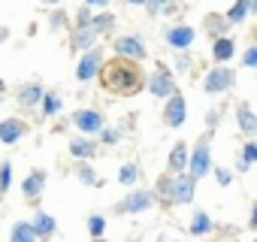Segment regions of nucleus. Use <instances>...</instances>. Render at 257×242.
I'll return each mask as SVG.
<instances>
[{"instance_id":"obj_1","label":"nucleus","mask_w":257,"mask_h":242,"mask_svg":"<svg viewBox=\"0 0 257 242\" xmlns=\"http://www.w3.org/2000/svg\"><path fill=\"white\" fill-rule=\"evenodd\" d=\"M97 85L103 94H109L112 100H127V97H137L140 91L149 88V73L143 70L140 61H131V58H121V55H112L100 76H97Z\"/></svg>"},{"instance_id":"obj_2","label":"nucleus","mask_w":257,"mask_h":242,"mask_svg":"<svg viewBox=\"0 0 257 242\" xmlns=\"http://www.w3.org/2000/svg\"><path fill=\"white\" fill-rule=\"evenodd\" d=\"M212 134L215 131H206L197 143H194V149H191V164H188V173L200 182V179H206L212 170H215V164H212Z\"/></svg>"},{"instance_id":"obj_3","label":"nucleus","mask_w":257,"mask_h":242,"mask_svg":"<svg viewBox=\"0 0 257 242\" xmlns=\"http://www.w3.org/2000/svg\"><path fill=\"white\" fill-rule=\"evenodd\" d=\"M155 100H170L176 91H179V85H176V73L164 64V61H158L155 64V70L149 73V88H146Z\"/></svg>"},{"instance_id":"obj_4","label":"nucleus","mask_w":257,"mask_h":242,"mask_svg":"<svg viewBox=\"0 0 257 242\" xmlns=\"http://www.w3.org/2000/svg\"><path fill=\"white\" fill-rule=\"evenodd\" d=\"M236 85V73H233V67L230 64H215L212 70H206V76H203V94H209V97H218V94H224V91H230Z\"/></svg>"},{"instance_id":"obj_5","label":"nucleus","mask_w":257,"mask_h":242,"mask_svg":"<svg viewBox=\"0 0 257 242\" xmlns=\"http://www.w3.org/2000/svg\"><path fill=\"white\" fill-rule=\"evenodd\" d=\"M158 203L155 191H146V188H131V194H124L115 206V215H140V212H149L152 206Z\"/></svg>"},{"instance_id":"obj_6","label":"nucleus","mask_w":257,"mask_h":242,"mask_svg":"<svg viewBox=\"0 0 257 242\" xmlns=\"http://www.w3.org/2000/svg\"><path fill=\"white\" fill-rule=\"evenodd\" d=\"M70 125L85 137H100V131L106 128V115L97 106H85V109H76L70 115Z\"/></svg>"},{"instance_id":"obj_7","label":"nucleus","mask_w":257,"mask_h":242,"mask_svg":"<svg viewBox=\"0 0 257 242\" xmlns=\"http://www.w3.org/2000/svg\"><path fill=\"white\" fill-rule=\"evenodd\" d=\"M103 64H106L103 49H100V46L88 49L85 55H79V64H76V79H79V82H91V79H97V76H100V70H103Z\"/></svg>"},{"instance_id":"obj_8","label":"nucleus","mask_w":257,"mask_h":242,"mask_svg":"<svg viewBox=\"0 0 257 242\" xmlns=\"http://www.w3.org/2000/svg\"><path fill=\"white\" fill-rule=\"evenodd\" d=\"M112 52H115V55H121V58L140 61V64L149 58V49H146L143 37H137V34H121V37H115V43H112Z\"/></svg>"},{"instance_id":"obj_9","label":"nucleus","mask_w":257,"mask_h":242,"mask_svg":"<svg viewBox=\"0 0 257 242\" xmlns=\"http://www.w3.org/2000/svg\"><path fill=\"white\" fill-rule=\"evenodd\" d=\"M164 125L170 128V131H179V128H185V121H188V100L182 97V91H176L170 100H164Z\"/></svg>"},{"instance_id":"obj_10","label":"nucleus","mask_w":257,"mask_h":242,"mask_svg":"<svg viewBox=\"0 0 257 242\" xmlns=\"http://www.w3.org/2000/svg\"><path fill=\"white\" fill-rule=\"evenodd\" d=\"M194 40H197V31L191 25H170L164 31V43L170 49H176V52H188L194 46Z\"/></svg>"},{"instance_id":"obj_11","label":"nucleus","mask_w":257,"mask_h":242,"mask_svg":"<svg viewBox=\"0 0 257 242\" xmlns=\"http://www.w3.org/2000/svg\"><path fill=\"white\" fill-rule=\"evenodd\" d=\"M28 121L22 118V115H10V118H4L0 121V143L4 146H16V143H22L25 137H28Z\"/></svg>"},{"instance_id":"obj_12","label":"nucleus","mask_w":257,"mask_h":242,"mask_svg":"<svg viewBox=\"0 0 257 242\" xmlns=\"http://www.w3.org/2000/svg\"><path fill=\"white\" fill-rule=\"evenodd\" d=\"M46 182H49V173H46V170H31V173L25 176L22 194H25V200H28L31 206L40 203V197H43V191H46Z\"/></svg>"},{"instance_id":"obj_13","label":"nucleus","mask_w":257,"mask_h":242,"mask_svg":"<svg viewBox=\"0 0 257 242\" xmlns=\"http://www.w3.org/2000/svg\"><path fill=\"white\" fill-rule=\"evenodd\" d=\"M43 97H46V88H43L40 82H25V85L16 88V103H19V109H37V106L43 103Z\"/></svg>"},{"instance_id":"obj_14","label":"nucleus","mask_w":257,"mask_h":242,"mask_svg":"<svg viewBox=\"0 0 257 242\" xmlns=\"http://www.w3.org/2000/svg\"><path fill=\"white\" fill-rule=\"evenodd\" d=\"M197 194V179L191 173H176V188H173V206H188L194 203Z\"/></svg>"},{"instance_id":"obj_15","label":"nucleus","mask_w":257,"mask_h":242,"mask_svg":"<svg viewBox=\"0 0 257 242\" xmlns=\"http://www.w3.org/2000/svg\"><path fill=\"white\" fill-rule=\"evenodd\" d=\"M31 224H34V233L40 236V242H49V239H52V236L58 233V221H55V215L43 212L40 206H37V212H34Z\"/></svg>"},{"instance_id":"obj_16","label":"nucleus","mask_w":257,"mask_h":242,"mask_svg":"<svg viewBox=\"0 0 257 242\" xmlns=\"http://www.w3.org/2000/svg\"><path fill=\"white\" fill-rule=\"evenodd\" d=\"M188 164H191V149H188L185 140H179V143L170 149L167 170H170V173H188Z\"/></svg>"},{"instance_id":"obj_17","label":"nucleus","mask_w":257,"mask_h":242,"mask_svg":"<svg viewBox=\"0 0 257 242\" xmlns=\"http://www.w3.org/2000/svg\"><path fill=\"white\" fill-rule=\"evenodd\" d=\"M203 28H206V34H209V40H221V37H230V28H233V25L227 22L224 13H206Z\"/></svg>"},{"instance_id":"obj_18","label":"nucleus","mask_w":257,"mask_h":242,"mask_svg":"<svg viewBox=\"0 0 257 242\" xmlns=\"http://www.w3.org/2000/svg\"><path fill=\"white\" fill-rule=\"evenodd\" d=\"M67 152H70L76 161H91V158L97 155V143H94V137H85V134H79V137H73V140H70Z\"/></svg>"},{"instance_id":"obj_19","label":"nucleus","mask_w":257,"mask_h":242,"mask_svg":"<svg viewBox=\"0 0 257 242\" xmlns=\"http://www.w3.org/2000/svg\"><path fill=\"white\" fill-rule=\"evenodd\" d=\"M173 188H176V173H161L158 182H155V197H158V206L170 209L173 206Z\"/></svg>"},{"instance_id":"obj_20","label":"nucleus","mask_w":257,"mask_h":242,"mask_svg":"<svg viewBox=\"0 0 257 242\" xmlns=\"http://www.w3.org/2000/svg\"><path fill=\"white\" fill-rule=\"evenodd\" d=\"M97 40H100V34H97L94 28H85V31H70V49H73L76 55H85L88 49H94V46H97Z\"/></svg>"},{"instance_id":"obj_21","label":"nucleus","mask_w":257,"mask_h":242,"mask_svg":"<svg viewBox=\"0 0 257 242\" xmlns=\"http://www.w3.org/2000/svg\"><path fill=\"white\" fill-rule=\"evenodd\" d=\"M236 121H239V131H242L248 140H257V112H254L248 103H239V106H236Z\"/></svg>"},{"instance_id":"obj_22","label":"nucleus","mask_w":257,"mask_h":242,"mask_svg":"<svg viewBox=\"0 0 257 242\" xmlns=\"http://www.w3.org/2000/svg\"><path fill=\"white\" fill-rule=\"evenodd\" d=\"M233 55H236V40H233V37L212 40V61H215V64H230Z\"/></svg>"},{"instance_id":"obj_23","label":"nucleus","mask_w":257,"mask_h":242,"mask_svg":"<svg viewBox=\"0 0 257 242\" xmlns=\"http://www.w3.org/2000/svg\"><path fill=\"white\" fill-rule=\"evenodd\" d=\"M212 230H215L212 215L203 212V209H197L194 218H191V224H188V233H191V236H206V233H212Z\"/></svg>"},{"instance_id":"obj_24","label":"nucleus","mask_w":257,"mask_h":242,"mask_svg":"<svg viewBox=\"0 0 257 242\" xmlns=\"http://www.w3.org/2000/svg\"><path fill=\"white\" fill-rule=\"evenodd\" d=\"M61 109H64L61 91H46V97H43V103H40V115H43V118H52V115H58Z\"/></svg>"},{"instance_id":"obj_25","label":"nucleus","mask_w":257,"mask_h":242,"mask_svg":"<svg viewBox=\"0 0 257 242\" xmlns=\"http://www.w3.org/2000/svg\"><path fill=\"white\" fill-rule=\"evenodd\" d=\"M227 16V22L236 28V25H245V19L251 16V0H233V7L224 13Z\"/></svg>"},{"instance_id":"obj_26","label":"nucleus","mask_w":257,"mask_h":242,"mask_svg":"<svg viewBox=\"0 0 257 242\" xmlns=\"http://www.w3.org/2000/svg\"><path fill=\"white\" fill-rule=\"evenodd\" d=\"M40 236L34 233V224L31 221H16L13 230H10V242H37Z\"/></svg>"},{"instance_id":"obj_27","label":"nucleus","mask_w":257,"mask_h":242,"mask_svg":"<svg viewBox=\"0 0 257 242\" xmlns=\"http://www.w3.org/2000/svg\"><path fill=\"white\" fill-rule=\"evenodd\" d=\"M146 10H149L152 19H158V16H176L179 13V0H149Z\"/></svg>"},{"instance_id":"obj_28","label":"nucleus","mask_w":257,"mask_h":242,"mask_svg":"<svg viewBox=\"0 0 257 242\" xmlns=\"http://www.w3.org/2000/svg\"><path fill=\"white\" fill-rule=\"evenodd\" d=\"M73 176L82 182V185H100V176L94 173V167H91V161H79L76 167H73Z\"/></svg>"},{"instance_id":"obj_29","label":"nucleus","mask_w":257,"mask_h":242,"mask_svg":"<svg viewBox=\"0 0 257 242\" xmlns=\"http://www.w3.org/2000/svg\"><path fill=\"white\" fill-rule=\"evenodd\" d=\"M91 28H94V31H97L100 37H109V34L115 31V16H112V13H97V16H94V25H91Z\"/></svg>"},{"instance_id":"obj_30","label":"nucleus","mask_w":257,"mask_h":242,"mask_svg":"<svg viewBox=\"0 0 257 242\" xmlns=\"http://www.w3.org/2000/svg\"><path fill=\"white\" fill-rule=\"evenodd\" d=\"M118 182H121L124 188H137V182H140V167H137V164H124V167L118 170Z\"/></svg>"},{"instance_id":"obj_31","label":"nucleus","mask_w":257,"mask_h":242,"mask_svg":"<svg viewBox=\"0 0 257 242\" xmlns=\"http://www.w3.org/2000/svg\"><path fill=\"white\" fill-rule=\"evenodd\" d=\"M91 25H94V13H91L88 4H82V7L76 10V16H73V31H85V28H91Z\"/></svg>"},{"instance_id":"obj_32","label":"nucleus","mask_w":257,"mask_h":242,"mask_svg":"<svg viewBox=\"0 0 257 242\" xmlns=\"http://www.w3.org/2000/svg\"><path fill=\"white\" fill-rule=\"evenodd\" d=\"M49 28L52 31H73V19L64 10H52L49 13Z\"/></svg>"},{"instance_id":"obj_33","label":"nucleus","mask_w":257,"mask_h":242,"mask_svg":"<svg viewBox=\"0 0 257 242\" xmlns=\"http://www.w3.org/2000/svg\"><path fill=\"white\" fill-rule=\"evenodd\" d=\"M13 185V161H0V200L10 194Z\"/></svg>"},{"instance_id":"obj_34","label":"nucleus","mask_w":257,"mask_h":242,"mask_svg":"<svg viewBox=\"0 0 257 242\" xmlns=\"http://www.w3.org/2000/svg\"><path fill=\"white\" fill-rule=\"evenodd\" d=\"M191 67H194V58H191V52H176V58H173V73H182V76H188V73H191Z\"/></svg>"},{"instance_id":"obj_35","label":"nucleus","mask_w":257,"mask_h":242,"mask_svg":"<svg viewBox=\"0 0 257 242\" xmlns=\"http://www.w3.org/2000/svg\"><path fill=\"white\" fill-rule=\"evenodd\" d=\"M85 227H88V233H91V239H97V236H103V230H106V215H100V212H94V215H88V221H85Z\"/></svg>"},{"instance_id":"obj_36","label":"nucleus","mask_w":257,"mask_h":242,"mask_svg":"<svg viewBox=\"0 0 257 242\" xmlns=\"http://www.w3.org/2000/svg\"><path fill=\"white\" fill-rule=\"evenodd\" d=\"M248 167H254L257 164V140H245L242 143V155H239Z\"/></svg>"},{"instance_id":"obj_37","label":"nucleus","mask_w":257,"mask_h":242,"mask_svg":"<svg viewBox=\"0 0 257 242\" xmlns=\"http://www.w3.org/2000/svg\"><path fill=\"white\" fill-rule=\"evenodd\" d=\"M212 176H215V182H218L221 188H227V185L233 182V170H230V167H215Z\"/></svg>"},{"instance_id":"obj_38","label":"nucleus","mask_w":257,"mask_h":242,"mask_svg":"<svg viewBox=\"0 0 257 242\" xmlns=\"http://www.w3.org/2000/svg\"><path fill=\"white\" fill-rule=\"evenodd\" d=\"M118 140H121V131H115V128H103L100 131V143L103 146H118Z\"/></svg>"},{"instance_id":"obj_39","label":"nucleus","mask_w":257,"mask_h":242,"mask_svg":"<svg viewBox=\"0 0 257 242\" xmlns=\"http://www.w3.org/2000/svg\"><path fill=\"white\" fill-rule=\"evenodd\" d=\"M242 64L251 67V70H257V43H251V46L242 52Z\"/></svg>"},{"instance_id":"obj_40","label":"nucleus","mask_w":257,"mask_h":242,"mask_svg":"<svg viewBox=\"0 0 257 242\" xmlns=\"http://www.w3.org/2000/svg\"><path fill=\"white\" fill-rule=\"evenodd\" d=\"M218 118H221V109H209V115H206V131H215L218 128Z\"/></svg>"},{"instance_id":"obj_41","label":"nucleus","mask_w":257,"mask_h":242,"mask_svg":"<svg viewBox=\"0 0 257 242\" xmlns=\"http://www.w3.org/2000/svg\"><path fill=\"white\" fill-rule=\"evenodd\" d=\"M248 227H251V230L257 233V203L251 206V215H248Z\"/></svg>"},{"instance_id":"obj_42","label":"nucleus","mask_w":257,"mask_h":242,"mask_svg":"<svg viewBox=\"0 0 257 242\" xmlns=\"http://www.w3.org/2000/svg\"><path fill=\"white\" fill-rule=\"evenodd\" d=\"M85 4L91 7V10H103V7H109L112 0H85Z\"/></svg>"},{"instance_id":"obj_43","label":"nucleus","mask_w":257,"mask_h":242,"mask_svg":"<svg viewBox=\"0 0 257 242\" xmlns=\"http://www.w3.org/2000/svg\"><path fill=\"white\" fill-rule=\"evenodd\" d=\"M10 40V28H0V46H4Z\"/></svg>"},{"instance_id":"obj_44","label":"nucleus","mask_w":257,"mask_h":242,"mask_svg":"<svg viewBox=\"0 0 257 242\" xmlns=\"http://www.w3.org/2000/svg\"><path fill=\"white\" fill-rule=\"evenodd\" d=\"M124 4H131V7H146L149 0H124Z\"/></svg>"},{"instance_id":"obj_45","label":"nucleus","mask_w":257,"mask_h":242,"mask_svg":"<svg viewBox=\"0 0 257 242\" xmlns=\"http://www.w3.org/2000/svg\"><path fill=\"white\" fill-rule=\"evenodd\" d=\"M43 4H46V7H58V4H61V0H43Z\"/></svg>"},{"instance_id":"obj_46","label":"nucleus","mask_w":257,"mask_h":242,"mask_svg":"<svg viewBox=\"0 0 257 242\" xmlns=\"http://www.w3.org/2000/svg\"><path fill=\"white\" fill-rule=\"evenodd\" d=\"M251 16H257V0H251Z\"/></svg>"},{"instance_id":"obj_47","label":"nucleus","mask_w":257,"mask_h":242,"mask_svg":"<svg viewBox=\"0 0 257 242\" xmlns=\"http://www.w3.org/2000/svg\"><path fill=\"white\" fill-rule=\"evenodd\" d=\"M251 43H257V28H254V31H251Z\"/></svg>"},{"instance_id":"obj_48","label":"nucleus","mask_w":257,"mask_h":242,"mask_svg":"<svg viewBox=\"0 0 257 242\" xmlns=\"http://www.w3.org/2000/svg\"><path fill=\"white\" fill-rule=\"evenodd\" d=\"M91 242H106V239H103V236H97V239H91Z\"/></svg>"},{"instance_id":"obj_49","label":"nucleus","mask_w":257,"mask_h":242,"mask_svg":"<svg viewBox=\"0 0 257 242\" xmlns=\"http://www.w3.org/2000/svg\"><path fill=\"white\" fill-rule=\"evenodd\" d=\"M0 88H4V85H0Z\"/></svg>"},{"instance_id":"obj_50","label":"nucleus","mask_w":257,"mask_h":242,"mask_svg":"<svg viewBox=\"0 0 257 242\" xmlns=\"http://www.w3.org/2000/svg\"><path fill=\"white\" fill-rule=\"evenodd\" d=\"M254 242H257V239H254Z\"/></svg>"}]
</instances>
